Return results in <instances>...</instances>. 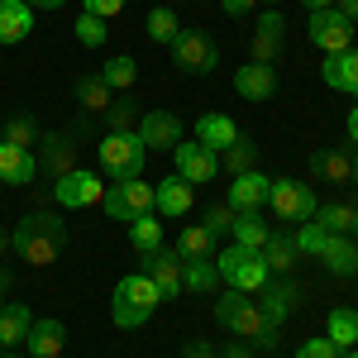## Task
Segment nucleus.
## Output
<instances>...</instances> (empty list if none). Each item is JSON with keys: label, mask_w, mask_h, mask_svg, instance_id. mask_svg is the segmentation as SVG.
Returning a JSON list of instances; mask_svg holds the SVG:
<instances>
[{"label": "nucleus", "mask_w": 358, "mask_h": 358, "mask_svg": "<svg viewBox=\"0 0 358 358\" xmlns=\"http://www.w3.org/2000/svg\"><path fill=\"white\" fill-rule=\"evenodd\" d=\"M15 253L24 258V263H34V268H48V263H57L62 258V244H67V224L57 220L53 210H29L24 220L15 224Z\"/></svg>", "instance_id": "1"}, {"label": "nucleus", "mask_w": 358, "mask_h": 358, "mask_svg": "<svg viewBox=\"0 0 358 358\" xmlns=\"http://www.w3.org/2000/svg\"><path fill=\"white\" fill-rule=\"evenodd\" d=\"M163 306V292H158V282L143 273H129L115 282V296H110V315L120 330H138L143 320H153V310Z\"/></svg>", "instance_id": "2"}, {"label": "nucleus", "mask_w": 358, "mask_h": 358, "mask_svg": "<svg viewBox=\"0 0 358 358\" xmlns=\"http://www.w3.org/2000/svg\"><path fill=\"white\" fill-rule=\"evenodd\" d=\"M215 273H220L224 287H234V292H248V296H258L263 292V282H268V263H263V253L258 248H244V244H229L215 258Z\"/></svg>", "instance_id": "3"}, {"label": "nucleus", "mask_w": 358, "mask_h": 358, "mask_svg": "<svg viewBox=\"0 0 358 358\" xmlns=\"http://www.w3.org/2000/svg\"><path fill=\"white\" fill-rule=\"evenodd\" d=\"M96 158H101V172L115 177V182H134L143 177V158H148V148H143V138L129 129V134H106L96 143Z\"/></svg>", "instance_id": "4"}, {"label": "nucleus", "mask_w": 358, "mask_h": 358, "mask_svg": "<svg viewBox=\"0 0 358 358\" xmlns=\"http://www.w3.org/2000/svg\"><path fill=\"white\" fill-rule=\"evenodd\" d=\"M215 325H220L224 334H239V339H248L253 344V334L268 325V315H263V306L253 301L248 292H224V296H215Z\"/></svg>", "instance_id": "5"}, {"label": "nucleus", "mask_w": 358, "mask_h": 358, "mask_svg": "<svg viewBox=\"0 0 358 358\" xmlns=\"http://www.w3.org/2000/svg\"><path fill=\"white\" fill-rule=\"evenodd\" d=\"M268 206H273L277 220H292V224L315 220V210H320L315 192H310L306 182H296V177H273V182H268Z\"/></svg>", "instance_id": "6"}, {"label": "nucleus", "mask_w": 358, "mask_h": 358, "mask_svg": "<svg viewBox=\"0 0 358 358\" xmlns=\"http://www.w3.org/2000/svg\"><path fill=\"white\" fill-rule=\"evenodd\" d=\"M101 206H106L110 220L129 224V220H138V215L153 210V182H143V177H134V182H110L106 196H101Z\"/></svg>", "instance_id": "7"}, {"label": "nucleus", "mask_w": 358, "mask_h": 358, "mask_svg": "<svg viewBox=\"0 0 358 358\" xmlns=\"http://www.w3.org/2000/svg\"><path fill=\"white\" fill-rule=\"evenodd\" d=\"M172 62H177L187 77H210V72L220 67V48H215L206 34L182 29V34H177V43H172Z\"/></svg>", "instance_id": "8"}, {"label": "nucleus", "mask_w": 358, "mask_h": 358, "mask_svg": "<svg viewBox=\"0 0 358 358\" xmlns=\"http://www.w3.org/2000/svg\"><path fill=\"white\" fill-rule=\"evenodd\" d=\"M101 196H106V182H101L96 172H86V167H72V172H62V177L53 182V201L67 206V210L101 206Z\"/></svg>", "instance_id": "9"}, {"label": "nucleus", "mask_w": 358, "mask_h": 358, "mask_svg": "<svg viewBox=\"0 0 358 358\" xmlns=\"http://www.w3.org/2000/svg\"><path fill=\"white\" fill-rule=\"evenodd\" d=\"M138 273L158 282L163 301H177V296H182V253H177V248H153V253H138Z\"/></svg>", "instance_id": "10"}, {"label": "nucleus", "mask_w": 358, "mask_h": 358, "mask_svg": "<svg viewBox=\"0 0 358 358\" xmlns=\"http://www.w3.org/2000/svg\"><path fill=\"white\" fill-rule=\"evenodd\" d=\"M172 158H177V177H182V182H192V187H201V182H215V172H220V153H210V148H206V143H187V138H182V143H177V148H172Z\"/></svg>", "instance_id": "11"}, {"label": "nucleus", "mask_w": 358, "mask_h": 358, "mask_svg": "<svg viewBox=\"0 0 358 358\" xmlns=\"http://www.w3.org/2000/svg\"><path fill=\"white\" fill-rule=\"evenodd\" d=\"M306 29H310V43L325 48V53H344V48L354 43V20H344L334 5H330V10H315Z\"/></svg>", "instance_id": "12"}, {"label": "nucleus", "mask_w": 358, "mask_h": 358, "mask_svg": "<svg viewBox=\"0 0 358 358\" xmlns=\"http://www.w3.org/2000/svg\"><path fill=\"white\" fill-rule=\"evenodd\" d=\"M138 138H143V148H153V153H167V148H177L182 143V120L172 110H143L138 115V129H134Z\"/></svg>", "instance_id": "13"}, {"label": "nucleus", "mask_w": 358, "mask_h": 358, "mask_svg": "<svg viewBox=\"0 0 358 358\" xmlns=\"http://www.w3.org/2000/svg\"><path fill=\"white\" fill-rule=\"evenodd\" d=\"M234 91H239L244 101H273L277 96V67L248 57L244 67H234Z\"/></svg>", "instance_id": "14"}, {"label": "nucleus", "mask_w": 358, "mask_h": 358, "mask_svg": "<svg viewBox=\"0 0 358 358\" xmlns=\"http://www.w3.org/2000/svg\"><path fill=\"white\" fill-rule=\"evenodd\" d=\"M296 306H301V282H292V277H268L263 282V315L273 325H282Z\"/></svg>", "instance_id": "15"}, {"label": "nucleus", "mask_w": 358, "mask_h": 358, "mask_svg": "<svg viewBox=\"0 0 358 358\" xmlns=\"http://www.w3.org/2000/svg\"><path fill=\"white\" fill-rule=\"evenodd\" d=\"M153 210L167 215V220H182V215H192V182H182L177 172L163 177V182H153Z\"/></svg>", "instance_id": "16"}, {"label": "nucleus", "mask_w": 358, "mask_h": 358, "mask_svg": "<svg viewBox=\"0 0 358 358\" xmlns=\"http://www.w3.org/2000/svg\"><path fill=\"white\" fill-rule=\"evenodd\" d=\"M282 34H287V20L277 15V5H268L253 24V62H273L282 53Z\"/></svg>", "instance_id": "17"}, {"label": "nucleus", "mask_w": 358, "mask_h": 358, "mask_svg": "<svg viewBox=\"0 0 358 358\" xmlns=\"http://www.w3.org/2000/svg\"><path fill=\"white\" fill-rule=\"evenodd\" d=\"M72 158H77V143L72 134H43L38 138V172L43 177H62V172H72Z\"/></svg>", "instance_id": "18"}, {"label": "nucleus", "mask_w": 358, "mask_h": 358, "mask_svg": "<svg viewBox=\"0 0 358 358\" xmlns=\"http://www.w3.org/2000/svg\"><path fill=\"white\" fill-rule=\"evenodd\" d=\"M268 182H273V177H263L258 167L229 177V210H263V206H268Z\"/></svg>", "instance_id": "19"}, {"label": "nucleus", "mask_w": 358, "mask_h": 358, "mask_svg": "<svg viewBox=\"0 0 358 358\" xmlns=\"http://www.w3.org/2000/svg\"><path fill=\"white\" fill-rule=\"evenodd\" d=\"M34 177H38L34 148H15V143L0 138V182H5V187H29Z\"/></svg>", "instance_id": "20"}, {"label": "nucleus", "mask_w": 358, "mask_h": 358, "mask_svg": "<svg viewBox=\"0 0 358 358\" xmlns=\"http://www.w3.org/2000/svg\"><path fill=\"white\" fill-rule=\"evenodd\" d=\"M62 344H67V325L53 320V315H43V320H34L24 334V349L29 358H57L62 354Z\"/></svg>", "instance_id": "21"}, {"label": "nucleus", "mask_w": 358, "mask_h": 358, "mask_svg": "<svg viewBox=\"0 0 358 358\" xmlns=\"http://www.w3.org/2000/svg\"><path fill=\"white\" fill-rule=\"evenodd\" d=\"M310 172L325 187H344V182H354V158L344 148H315L310 153Z\"/></svg>", "instance_id": "22"}, {"label": "nucleus", "mask_w": 358, "mask_h": 358, "mask_svg": "<svg viewBox=\"0 0 358 358\" xmlns=\"http://www.w3.org/2000/svg\"><path fill=\"white\" fill-rule=\"evenodd\" d=\"M320 77H325L330 91H344V96H354V101H358V53H354V48H344V53H325Z\"/></svg>", "instance_id": "23"}, {"label": "nucleus", "mask_w": 358, "mask_h": 358, "mask_svg": "<svg viewBox=\"0 0 358 358\" xmlns=\"http://www.w3.org/2000/svg\"><path fill=\"white\" fill-rule=\"evenodd\" d=\"M320 258V268L334 277H354L358 273V244H354V234H330L325 239V248L315 253Z\"/></svg>", "instance_id": "24"}, {"label": "nucleus", "mask_w": 358, "mask_h": 358, "mask_svg": "<svg viewBox=\"0 0 358 358\" xmlns=\"http://www.w3.org/2000/svg\"><path fill=\"white\" fill-rule=\"evenodd\" d=\"M234 138H239V124H234L229 115L210 110V115H201V120H196V143H206L210 153H224Z\"/></svg>", "instance_id": "25"}, {"label": "nucleus", "mask_w": 358, "mask_h": 358, "mask_svg": "<svg viewBox=\"0 0 358 358\" xmlns=\"http://www.w3.org/2000/svg\"><path fill=\"white\" fill-rule=\"evenodd\" d=\"M29 29H34V10H29L24 0H0V48L24 43Z\"/></svg>", "instance_id": "26"}, {"label": "nucleus", "mask_w": 358, "mask_h": 358, "mask_svg": "<svg viewBox=\"0 0 358 358\" xmlns=\"http://www.w3.org/2000/svg\"><path fill=\"white\" fill-rule=\"evenodd\" d=\"M224 282L215 273V258H182V292H196V296H215Z\"/></svg>", "instance_id": "27"}, {"label": "nucleus", "mask_w": 358, "mask_h": 358, "mask_svg": "<svg viewBox=\"0 0 358 358\" xmlns=\"http://www.w3.org/2000/svg\"><path fill=\"white\" fill-rule=\"evenodd\" d=\"M263 253V263H268V273L273 277H292V268L301 263V253H296V244H292V234H268V244L258 248Z\"/></svg>", "instance_id": "28"}, {"label": "nucleus", "mask_w": 358, "mask_h": 358, "mask_svg": "<svg viewBox=\"0 0 358 358\" xmlns=\"http://www.w3.org/2000/svg\"><path fill=\"white\" fill-rule=\"evenodd\" d=\"M29 325H34V310L24 301H5L0 306V349L5 344H24Z\"/></svg>", "instance_id": "29"}, {"label": "nucleus", "mask_w": 358, "mask_h": 358, "mask_svg": "<svg viewBox=\"0 0 358 358\" xmlns=\"http://www.w3.org/2000/svg\"><path fill=\"white\" fill-rule=\"evenodd\" d=\"M229 234H234V244H244V248H263L273 229H268V220H263V210H234Z\"/></svg>", "instance_id": "30"}, {"label": "nucleus", "mask_w": 358, "mask_h": 358, "mask_svg": "<svg viewBox=\"0 0 358 358\" xmlns=\"http://www.w3.org/2000/svg\"><path fill=\"white\" fill-rule=\"evenodd\" d=\"M72 96H77V106H82L86 115H106V106H110V86L101 82V72H86V77H77Z\"/></svg>", "instance_id": "31"}, {"label": "nucleus", "mask_w": 358, "mask_h": 358, "mask_svg": "<svg viewBox=\"0 0 358 358\" xmlns=\"http://www.w3.org/2000/svg\"><path fill=\"white\" fill-rule=\"evenodd\" d=\"M325 339L339 344V349H354L358 344V310L354 306H334L330 320H325Z\"/></svg>", "instance_id": "32"}, {"label": "nucleus", "mask_w": 358, "mask_h": 358, "mask_svg": "<svg viewBox=\"0 0 358 358\" xmlns=\"http://www.w3.org/2000/svg\"><path fill=\"white\" fill-rule=\"evenodd\" d=\"M143 29H148V38L153 43H177V34H182V20H177V10H167V5H153L148 10V20H143Z\"/></svg>", "instance_id": "33"}, {"label": "nucleus", "mask_w": 358, "mask_h": 358, "mask_svg": "<svg viewBox=\"0 0 358 358\" xmlns=\"http://www.w3.org/2000/svg\"><path fill=\"white\" fill-rule=\"evenodd\" d=\"M220 163L229 167V177H239V172H253V167H258V143H253L248 134H239V138H234V143H229V148L220 153Z\"/></svg>", "instance_id": "34"}, {"label": "nucleus", "mask_w": 358, "mask_h": 358, "mask_svg": "<svg viewBox=\"0 0 358 358\" xmlns=\"http://www.w3.org/2000/svg\"><path fill=\"white\" fill-rule=\"evenodd\" d=\"M129 244H134V253H153V248H163V220H153V210L138 215V220H129Z\"/></svg>", "instance_id": "35"}, {"label": "nucleus", "mask_w": 358, "mask_h": 358, "mask_svg": "<svg viewBox=\"0 0 358 358\" xmlns=\"http://www.w3.org/2000/svg\"><path fill=\"white\" fill-rule=\"evenodd\" d=\"M101 82L110 86V91H129V86L138 82V62L129 53H120V57H110L106 67H101Z\"/></svg>", "instance_id": "36"}, {"label": "nucleus", "mask_w": 358, "mask_h": 358, "mask_svg": "<svg viewBox=\"0 0 358 358\" xmlns=\"http://www.w3.org/2000/svg\"><path fill=\"white\" fill-rule=\"evenodd\" d=\"M177 253H182V258H210V253H215V234H210L206 224H187L182 239H177Z\"/></svg>", "instance_id": "37"}, {"label": "nucleus", "mask_w": 358, "mask_h": 358, "mask_svg": "<svg viewBox=\"0 0 358 358\" xmlns=\"http://www.w3.org/2000/svg\"><path fill=\"white\" fill-rule=\"evenodd\" d=\"M0 138H5V143H15V148H29V143H38V120H34V115H10V120H5V129H0Z\"/></svg>", "instance_id": "38"}, {"label": "nucleus", "mask_w": 358, "mask_h": 358, "mask_svg": "<svg viewBox=\"0 0 358 358\" xmlns=\"http://www.w3.org/2000/svg\"><path fill=\"white\" fill-rule=\"evenodd\" d=\"M325 239H330V229H325L320 220H306V224H296V229H292V244H296V253H301V258H315V253L325 248Z\"/></svg>", "instance_id": "39"}, {"label": "nucleus", "mask_w": 358, "mask_h": 358, "mask_svg": "<svg viewBox=\"0 0 358 358\" xmlns=\"http://www.w3.org/2000/svg\"><path fill=\"white\" fill-rule=\"evenodd\" d=\"M315 220L325 224L330 234H354V206L349 201H334V206H320Z\"/></svg>", "instance_id": "40"}, {"label": "nucleus", "mask_w": 358, "mask_h": 358, "mask_svg": "<svg viewBox=\"0 0 358 358\" xmlns=\"http://www.w3.org/2000/svg\"><path fill=\"white\" fill-rule=\"evenodd\" d=\"M138 101H110L106 106V124H110V134H129V129H138Z\"/></svg>", "instance_id": "41"}, {"label": "nucleus", "mask_w": 358, "mask_h": 358, "mask_svg": "<svg viewBox=\"0 0 358 358\" xmlns=\"http://www.w3.org/2000/svg\"><path fill=\"white\" fill-rule=\"evenodd\" d=\"M106 34H110V29H106V20H96V15H77V43H82V48H101V43H106Z\"/></svg>", "instance_id": "42"}, {"label": "nucleus", "mask_w": 358, "mask_h": 358, "mask_svg": "<svg viewBox=\"0 0 358 358\" xmlns=\"http://www.w3.org/2000/svg\"><path fill=\"white\" fill-rule=\"evenodd\" d=\"M296 358H344V354H339V344H330L325 334H315V339H306L301 349H296Z\"/></svg>", "instance_id": "43"}, {"label": "nucleus", "mask_w": 358, "mask_h": 358, "mask_svg": "<svg viewBox=\"0 0 358 358\" xmlns=\"http://www.w3.org/2000/svg\"><path fill=\"white\" fill-rule=\"evenodd\" d=\"M201 224H206V229H210V234L220 239V234H229V224H234V210H229V206H210Z\"/></svg>", "instance_id": "44"}, {"label": "nucleus", "mask_w": 358, "mask_h": 358, "mask_svg": "<svg viewBox=\"0 0 358 358\" xmlns=\"http://www.w3.org/2000/svg\"><path fill=\"white\" fill-rule=\"evenodd\" d=\"M86 15H96V20H115L120 10H124V0H82Z\"/></svg>", "instance_id": "45"}, {"label": "nucleus", "mask_w": 358, "mask_h": 358, "mask_svg": "<svg viewBox=\"0 0 358 358\" xmlns=\"http://www.w3.org/2000/svg\"><path fill=\"white\" fill-rule=\"evenodd\" d=\"M248 349H253L248 339H229V344H220L215 354H220V358H248Z\"/></svg>", "instance_id": "46"}, {"label": "nucleus", "mask_w": 358, "mask_h": 358, "mask_svg": "<svg viewBox=\"0 0 358 358\" xmlns=\"http://www.w3.org/2000/svg\"><path fill=\"white\" fill-rule=\"evenodd\" d=\"M182 358H220V354H215V344H206V339H192Z\"/></svg>", "instance_id": "47"}, {"label": "nucleus", "mask_w": 358, "mask_h": 358, "mask_svg": "<svg viewBox=\"0 0 358 358\" xmlns=\"http://www.w3.org/2000/svg\"><path fill=\"white\" fill-rule=\"evenodd\" d=\"M253 5H258V0H220V10L229 15V20H239V15H248Z\"/></svg>", "instance_id": "48"}, {"label": "nucleus", "mask_w": 358, "mask_h": 358, "mask_svg": "<svg viewBox=\"0 0 358 358\" xmlns=\"http://www.w3.org/2000/svg\"><path fill=\"white\" fill-rule=\"evenodd\" d=\"M334 10H339L344 20H354V24H358V0H334Z\"/></svg>", "instance_id": "49"}, {"label": "nucleus", "mask_w": 358, "mask_h": 358, "mask_svg": "<svg viewBox=\"0 0 358 358\" xmlns=\"http://www.w3.org/2000/svg\"><path fill=\"white\" fill-rule=\"evenodd\" d=\"M344 134H349V143H358V106L349 110V124H344Z\"/></svg>", "instance_id": "50"}, {"label": "nucleus", "mask_w": 358, "mask_h": 358, "mask_svg": "<svg viewBox=\"0 0 358 358\" xmlns=\"http://www.w3.org/2000/svg\"><path fill=\"white\" fill-rule=\"evenodd\" d=\"M29 10H57V5H67V0H24Z\"/></svg>", "instance_id": "51"}, {"label": "nucleus", "mask_w": 358, "mask_h": 358, "mask_svg": "<svg viewBox=\"0 0 358 358\" xmlns=\"http://www.w3.org/2000/svg\"><path fill=\"white\" fill-rule=\"evenodd\" d=\"M301 5H306V10H310V15H315V10H330L334 0H301Z\"/></svg>", "instance_id": "52"}, {"label": "nucleus", "mask_w": 358, "mask_h": 358, "mask_svg": "<svg viewBox=\"0 0 358 358\" xmlns=\"http://www.w3.org/2000/svg\"><path fill=\"white\" fill-rule=\"evenodd\" d=\"M10 248H15V239H10V234H5V229H0V258H5V253H10Z\"/></svg>", "instance_id": "53"}, {"label": "nucleus", "mask_w": 358, "mask_h": 358, "mask_svg": "<svg viewBox=\"0 0 358 358\" xmlns=\"http://www.w3.org/2000/svg\"><path fill=\"white\" fill-rule=\"evenodd\" d=\"M10 287H15V277H10L5 268H0V292H10Z\"/></svg>", "instance_id": "54"}, {"label": "nucleus", "mask_w": 358, "mask_h": 358, "mask_svg": "<svg viewBox=\"0 0 358 358\" xmlns=\"http://www.w3.org/2000/svg\"><path fill=\"white\" fill-rule=\"evenodd\" d=\"M354 234H358V201H354Z\"/></svg>", "instance_id": "55"}, {"label": "nucleus", "mask_w": 358, "mask_h": 358, "mask_svg": "<svg viewBox=\"0 0 358 358\" xmlns=\"http://www.w3.org/2000/svg\"><path fill=\"white\" fill-rule=\"evenodd\" d=\"M354 187H358V153H354Z\"/></svg>", "instance_id": "56"}, {"label": "nucleus", "mask_w": 358, "mask_h": 358, "mask_svg": "<svg viewBox=\"0 0 358 358\" xmlns=\"http://www.w3.org/2000/svg\"><path fill=\"white\" fill-rule=\"evenodd\" d=\"M258 5H282V0H258Z\"/></svg>", "instance_id": "57"}, {"label": "nucleus", "mask_w": 358, "mask_h": 358, "mask_svg": "<svg viewBox=\"0 0 358 358\" xmlns=\"http://www.w3.org/2000/svg\"><path fill=\"white\" fill-rule=\"evenodd\" d=\"M344 358H358V349H349V354H344Z\"/></svg>", "instance_id": "58"}, {"label": "nucleus", "mask_w": 358, "mask_h": 358, "mask_svg": "<svg viewBox=\"0 0 358 358\" xmlns=\"http://www.w3.org/2000/svg\"><path fill=\"white\" fill-rule=\"evenodd\" d=\"M0 358H20V354H0Z\"/></svg>", "instance_id": "59"}, {"label": "nucleus", "mask_w": 358, "mask_h": 358, "mask_svg": "<svg viewBox=\"0 0 358 358\" xmlns=\"http://www.w3.org/2000/svg\"><path fill=\"white\" fill-rule=\"evenodd\" d=\"M354 38H358V24H354Z\"/></svg>", "instance_id": "60"}, {"label": "nucleus", "mask_w": 358, "mask_h": 358, "mask_svg": "<svg viewBox=\"0 0 358 358\" xmlns=\"http://www.w3.org/2000/svg\"><path fill=\"white\" fill-rule=\"evenodd\" d=\"M57 358H62V354H57Z\"/></svg>", "instance_id": "61"}]
</instances>
